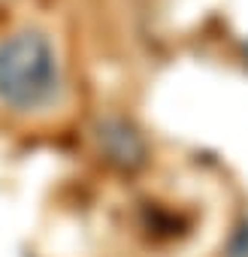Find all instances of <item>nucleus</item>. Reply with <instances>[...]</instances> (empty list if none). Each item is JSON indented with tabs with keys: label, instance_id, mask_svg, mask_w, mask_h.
<instances>
[{
	"label": "nucleus",
	"instance_id": "nucleus-1",
	"mask_svg": "<svg viewBox=\"0 0 248 257\" xmlns=\"http://www.w3.org/2000/svg\"><path fill=\"white\" fill-rule=\"evenodd\" d=\"M67 76L52 34L22 28L0 40V106L22 118H40L64 103Z\"/></svg>",
	"mask_w": 248,
	"mask_h": 257
}]
</instances>
